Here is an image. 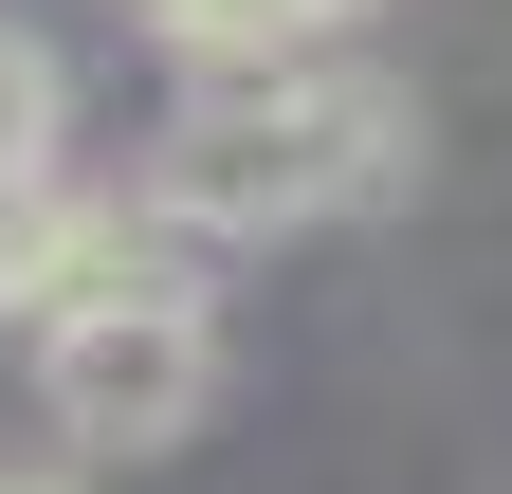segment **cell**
I'll return each instance as SVG.
<instances>
[{"label":"cell","instance_id":"6da1fadb","mask_svg":"<svg viewBox=\"0 0 512 494\" xmlns=\"http://www.w3.org/2000/svg\"><path fill=\"white\" fill-rule=\"evenodd\" d=\"M421 183V92L384 55H256V74H183V110L147 129V202L202 238V257H256V238L366 220Z\"/></svg>","mask_w":512,"mask_h":494},{"label":"cell","instance_id":"7a4b0ae2","mask_svg":"<svg viewBox=\"0 0 512 494\" xmlns=\"http://www.w3.org/2000/svg\"><path fill=\"white\" fill-rule=\"evenodd\" d=\"M220 257L202 238H183L147 183H19V202H0V330H92V312H147V293H202Z\"/></svg>","mask_w":512,"mask_h":494},{"label":"cell","instance_id":"3957f363","mask_svg":"<svg viewBox=\"0 0 512 494\" xmlns=\"http://www.w3.org/2000/svg\"><path fill=\"white\" fill-rule=\"evenodd\" d=\"M37 403L74 458H165L220 421V293H147V312L37 330Z\"/></svg>","mask_w":512,"mask_h":494},{"label":"cell","instance_id":"277c9868","mask_svg":"<svg viewBox=\"0 0 512 494\" xmlns=\"http://www.w3.org/2000/svg\"><path fill=\"white\" fill-rule=\"evenodd\" d=\"M183 74H256V55H348L366 37V0H128Z\"/></svg>","mask_w":512,"mask_h":494},{"label":"cell","instance_id":"5b68a950","mask_svg":"<svg viewBox=\"0 0 512 494\" xmlns=\"http://www.w3.org/2000/svg\"><path fill=\"white\" fill-rule=\"evenodd\" d=\"M55 147H74V74H55V37L0 19V202H19V183H55Z\"/></svg>","mask_w":512,"mask_h":494},{"label":"cell","instance_id":"8992f818","mask_svg":"<svg viewBox=\"0 0 512 494\" xmlns=\"http://www.w3.org/2000/svg\"><path fill=\"white\" fill-rule=\"evenodd\" d=\"M0 494H74V476H37V458H0Z\"/></svg>","mask_w":512,"mask_h":494}]
</instances>
